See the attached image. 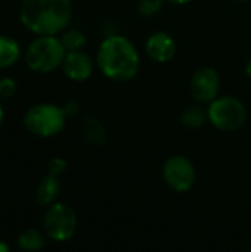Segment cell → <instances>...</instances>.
Instances as JSON below:
<instances>
[{"label":"cell","instance_id":"6da1fadb","mask_svg":"<svg viewBox=\"0 0 251 252\" xmlns=\"http://www.w3.org/2000/svg\"><path fill=\"white\" fill-rule=\"evenodd\" d=\"M99 71L112 81H130L141 68V58L136 46L121 34H112L102 40L96 52Z\"/></svg>","mask_w":251,"mask_h":252},{"label":"cell","instance_id":"7a4b0ae2","mask_svg":"<svg viewBox=\"0 0 251 252\" xmlns=\"http://www.w3.org/2000/svg\"><path fill=\"white\" fill-rule=\"evenodd\" d=\"M72 16L71 0H22L19 19L36 35H56L64 31Z\"/></svg>","mask_w":251,"mask_h":252},{"label":"cell","instance_id":"3957f363","mask_svg":"<svg viewBox=\"0 0 251 252\" xmlns=\"http://www.w3.org/2000/svg\"><path fill=\"white\" fill-rule=\"evenodd\" d=\"M67 50L56 35H37L27 47V66L40 74H47L62 66Z\"/></svg>","mask_w":251,"mask_h":252},{"label":"cell","instance_id":"277c9868","mask_svg":"<svg viewBox=\"0 0 251 252\" xmlns=\"http://www.w3.org/2000/svg\"><path fill=\"white\" fill-rule=\"evenodd\" d=\"M67 123V114L62 106L53 103H38L31 106L24 115L25 128L37 137H53L59 134Z\"/></svg>","mask_w":251,"mask_h":252},{"label":"cell","instance_id":"5b68a950","mask_svg":"<svg viewBox=\"0 0 251 252\" xmlns=\"http://www.w3.org/2000/svg\"><path fill=\"white\" fill-rule=\"evenodd\" d=\"M209 121L220 131H235L241 128L247 120L244 103L234 96H217L209 103Z\"/></svg>","mask_w":251,"mask_h":252},{"label":"cell","instance_id":"8992f818","mask_svg":"<svg viewBox=\"0 0 251 252\" xmlns=\"http://www.w3.org/2000/svg\"><path fill=\"white\" fill-rule=\"evenodd\" d=\"M44 235L55 242L70 241L77 230V216L74 210L62 202L49 205L43 220Z\"/></svg>","mask_w":251,"mask_h":252},{"label":"cell","instance_id":"52a82bcc","mask_svg":"<svg viewBox=\"0 0 251 252\" xmlns=\"http://www.w3.org/2000/svg\"><path fill=\"white\" fill-rule=\"evenodd\" d=\"M161 177L170 190L185 193L194 188L197 182V171L189 158L183 155H173L164 162Z\"/></svg>","mask_w":251,"mask_h":252},{"label":"cell","instance_id":"ba28073f","mask_svg":"<svg viewBox=\"0 0 251 252\" xmlns=\"http://www.w3.org/2000/svg\"><path fill=\"white\" fill-rule=\"evenodd\" d=\"M220 77L215 68L203 66L197 69L191 78V94L197 103L209 105L219 96Z\"/></svg>","mask_w":251,"mask_h":252},{"label":"cell","instance_id":"9c48e42d","mask_svg":"<svg viewBox=\"0 0 251 252\" xmlns=\"http://www.w3.org/2000/svg\"><path fill=\"white\" fill-rule=\"evenodd\" d=\"M145 52L151 61L166 63L176 56L178 44L170 34L164 31H157L148 37L145 43Z\"/></svg>","mask_w":251,"mask_h":252},{"label":"cell","instance_id":"30bf717a","mask_svg":"<svg viewBox=\"0 0 251 252\" xmlns=\"http://www.w3.org/2000/svg\"><path fill=\"white\" fill-rule=\"evenodd\" d=\"M93 69H95V62L87 53H84L83 50L67 52L62 62V71L70 80L75 83L86 81L92 77Z\"/></svg>","mask_w":251,"mask_h":252},{"label":"cell","instance_id":"8fae6325","mask_svg":"<svg viewBox=\"0 0 251 252\" xmlns=\"http://www.w3.org/2000/svg\"><path fill=\"white\" fill-rule=\"evenodd\" d=\"M61 192V183H59V177L53 176V174H47L46 177H43L40 180V183L37 185V190H36V199L40 205L43 207H49L53 202H56V198Z\"/></svg>","mask_w":251,"mask_h":252},{"label":"cell","instance_id":"7c38bea8","mask_svg":"<svg viewBox=\"0 0 251 252\" xmlns=\"http://www.w3.org/2000/svg\"><path fill=\"white\" fill-rule=\"evenodd\" d=\"M19 56H21L19 43L9 35H0V69L15 65Z\"/></svg>","mask_w":251,"mask_h":252},{"label":"cell","instance_id":"4fadbf2b","mask_svg":"<svg viewBox=\"0 0 251 252\" xmlns=\"http://www.w3.org/2000/svg\"><path fill=\"white\" fill-rule=\"evenodd\" d=\"M83 133L84 137L87 139V142L96 145V146H102L107 143V131L104 124L99 121V118L96 117H87L83 123Z\"/></svg>","mask_w":251,"mask_h":252},{"label":"cell","instance_id":"5bb4252c","mask_svg":"<svg viewBox=\"0 0 251 252\" xmlns=\"http://www.w3.org/2000/svg\"><path fill=\"white\" fill-rule=\"evenodd\" d=\"M206 121H209V117H207V111L203 109L198 105H192V106H188L182 115H180V123L183 127L186 128H191V130H195V128H200L206 124Z\"/></svg>","mask_w":251,"mask_h":252},{"label":"cell","instance_id":"9a60e30c","mask_svg":"<svg viewBox=\"0 0 251 252\" xmlns=\"http://www.w3.org/2000/svg\"><path fill=\"white\" fill-rule=\"evenodd\" d=\"M46 239L41 232L34 229L24 230L18 238V247L24 251H38L44 247Z\"/></svg>","mask_w":251,"mask_h":252},{"label":"cell","instance_id":"2e32d148","mask_svg":"<svg viewBox=\"0 0 251 252\" xmlns=\"http://www.w3.org/2000/svg\"><path fill=\"white\" fill-rule=\"evenodd\" d=\"M61 41L67 52L81 50L86 44V35L78 30H68L62 34Z\"/></svg>","mask_w":251,"mask_h":252},{"label":"cell","instance_id":"e0dca14e","mask_svg":"<svg viewBox=\"0 0 251 252\" xmlns=\"http://www.w3.org/2000/svg\"><path fill=\"white\" fill-rule=\"evenodd\" d=\"M166 0H139L138 1V12L142 16H154L158 13Z\"/></svg>","mask_w":251,"mask_h":252},{"label":"cell","instance_id":"ac0fdd59","mask_svg":"<svg viewBox=\"0 0 251 252\" xmlns=\"http://www.w3.org/2000/svg\"><path fill=\"white\" fill-rule=\"evenodd\" d=\"M16 92V83L10 77L0 78V99H9Z\"/></svg>","mask_w":251,"mask_h":252},{"label":"cell","instance_id":"d6986e66","mask_svg":"<svg viewBox=\"0 0 251 252\" xmlns=\"http://www.w3.org/2000/svg\"><path fill=\"white\" fill-rule=\"evenodd\" d=\"M67 161L65 159H62V158H53V159H50V162H49V165H47V168H49V174H53V176H56V177H59V176H62L65 171H67Z\"/></svg>","mask_w":251,"mask_h":252},{"label":"cell","instance_id":"ffe728a7","mask_svg":"<svg viewBox=\"0 0 251 252\" xmlns=\"http://www.w3.org/2000/svg\"><path fill=\"white\" fill-rule=\"evenodd\" d=\"M62 108H64L67 117H74V115H77V114H78V109H80L78 103H77V102H72V100H71V102H67Z\"/></svg>","mask_w":251,"mask_h":252},{"label":"cell","instance_id":"44dd1931","mask_svg":"<svg viewBox=\"0 0 251 252\" xmlns=\"http://www.w3.org/2000/svg\"><path fill=\"white\" fill-rule=\"evenodd\" d=\"M166 1H169V3H172V4H188V3H191L192 0H166Z\"/></svg>","mask_w":251,"mask_h":252},{"label":"cell","instance_id":"7402d4cb","mask_svg":"<svg viewBox=\"0 0 251 252\" xmlns=\"http://www.w3.org/2000/svg\"><path fill=\"white\" fill-rule=\"evenodd\" d=\"M3 120H4V109H3V103H1V99H0V128H1V124H3Z\"/></svg>","mask_w":251,"mask_h":252},{"label":"cell","instance_id":"603a6c76","mask_svg":"<svg viewBox=\"0 0 251 252\" xmlns=\"http://www.w3.org/2000/svg\"><path fill=\"white\" fill-rule=\"evenodd\" d=\"M0 252H9V247H7V244H4L3 241H0Z\"/></svg>","mask_w":251,"mask_h":252},{"label":"cell","instance_id":"cb8c5ba5","mask_svg":"<svg viewBox=\"0 0 251 252\" xmlns=\"http://www.w3.org/2000/svg\"><path fill=\"white\" fill-rule=\"evenodd\" d=\"M246 74L249 75L251 78V58L249 59V62H247V65H246Z\"/></svg>","mask_w":251,"mask_h":252},{"label":"cell","instance_id":"d4e9b609","mask_svg":"<svg viewBox=\"0 0 251 252\" xmlns=\"http://www.w3.org/2000/svg\"><path fill=\"white\" fill-rule=\"evenodd\" d=\"M235 1H250V0H235Z\"/></svg>","mask_w":251,"mask_h":252},{"label":"cell","instance_id":"484cf974","mask_svg":"<svg viewBox=\"0 0 251 252\" xmlns=\"http://www.w3.org/2000/svg\"><path fill=\"white\" fill-rule=\"evenodd\" d=\"M250 248H251V245H250Z\"/></svg>","mask_w":251,"mask_h":252}]
</instances>
